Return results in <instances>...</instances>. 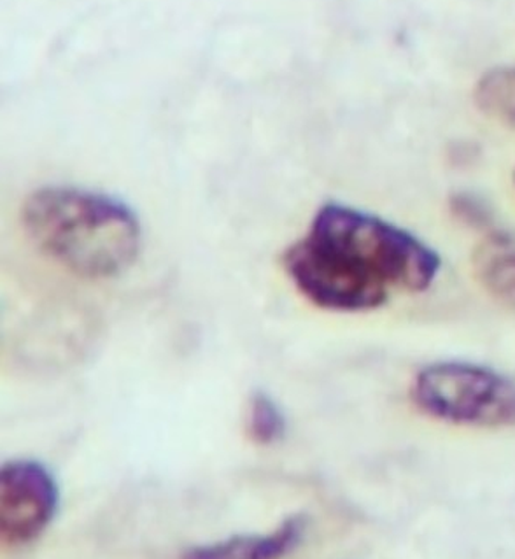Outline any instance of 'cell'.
Segmentation results:
<instances>
[{"label":"cell","mask_w":515,"mask_h":559,"mask_svg":"<svg viewBox=\"0 0 515 559\" xmlns=\"http://www.w3.org/2000/svg\"><path fill=\"white\" fill-rule=\"evenodd\" d=\"M286 274L312 306L367 312L396 294H422L442 271V258L414 231L343 202L315 211L286 249Z\"/></svg>","instance_id":"1"},{"label":"cell","mask_w":515,"mask_h":559,"mask_svg":"<svg viewBox=\"0 0 515 559\" xmlns=\"http://www.w3.org/2000/svg\"><path fill=\"white\" fill-rule=\"evenodd\" d=\"M32 242L72 274L111 280L141 253V219L123 200L81 187H45L22 207Z\"/></svg>","instance_id":"2"},{"label":"cell","mask_w":515,"mask_h":559,"mask_svg":"<svg viewBox=\"0 0 515 559\" xmlns=\"http://www.w3.org/2000/svg\"><path fill=\"white\" fill-rule=\"evenodd\" d=\"M416 407L436 421L471 428L515 427V379L474 361L442 360L412 381Z\"/></svg>","instance_id":"3"},{"label":"cell","mask_w":515,"mask_h":559,"mask_svg":"<svg viewBox=\"0 0 515 559\" xmlns=\"http://www.w3.org/2000/svg\"><path fill=\"white\" fill-rule=\"evenodd\" d=\"M60 489L45 463L19 457L0 472V535L5 547L39 538L57 515Z\"/></svg>","instance_id":"4"},{"label":"cell","mask_w":515,"mask_h":559,"mask_svg":"<svg viewBox=\"0 0 515 559\" xmlns=\"http://www.w3.org/2000/svg\"><path fill=\"white\" fill-rule=\"evenodd\" d=\"M309 518L294 514L276 528L263 533H239L221 540L184 550L179 559H285L302 546Z\"/></svg>","instance_id":"5"},{"label":"cell","mask_w":515,"mask_h":559,"mask_svg":"<svg viewBox=\"0 0 515 559\" xmlns=\"http://www.w3.org/2000/svg\"><path fill=\"white\" fill-rule=\"evenodd\" d=\"M471 271L489 297L508 309H515L514 234L489 231L471 254Z\"/></svg>","instance_id":"6"},{"label":"cell","mask_w":515,"mask_h":559,"mask_svg":"<svg viewBox=\"0 0 515 559\" xmlns=\"http://www.w3.org/2000/svg\"><path fill=\"white\" fill-rule=\"evenodd\" d=\"M477 109L496 123L515 130V67H494L477 81Z\"/></svg>","instance_id":"7"},{"label":"cell","mask_w":515,"mask_h":559,"mask_svg":"<svg viewBox=\"0 0 515 559\" xmlns=\"http://www.w3.org/2000/svg\"><path fill=\"white\" fill-rule=\"evenodd\" d=\"M286 414L277 400L265 391H254L245 407V431L258 445H274L285 439Z\"/></svg>","instance_id":"8"},{"label":"cell","mask_w":515,"mask_h":559,"mask_svg":"<svg viewBox=\"0 0 515 559\" xmlns=\"http://www.w3.org/2000/svg\"><path fill=\"white\" fill-rule=\"evenodd\" d=\"M451 213L459 223L474 228H489L493 223V211L484 199L471 191H456L448 200Z\"/></svg>","instance_id":"9"}]
</instances>
